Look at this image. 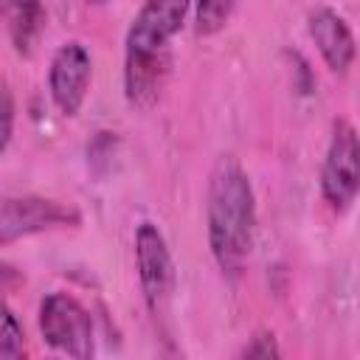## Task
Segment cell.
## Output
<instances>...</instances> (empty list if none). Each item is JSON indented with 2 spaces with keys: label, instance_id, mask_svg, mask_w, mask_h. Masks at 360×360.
<instances>
[{
  "label": "cell",
  "instance_id": "cell-2",
  "mask_svg": "<svg viewBox=\"0 0 360 360\" xmlns=\"http://www.w3.org/2000/svg\"><path fill=\"white\" fill-rule=\"evenodd\" d=\"M191 0H143L124 39V96L132 107L149 110L160 98L172 39L180 34Z\"/></svg>",
  "mask_w": 360,
  "mask_h": 360
},
{
  "label": "cell",
  "instance_id": "cell-11",
  "mask_svg": "<svg viewBox=\"0 0 360 360\" xmlns=\"http://www.w3.org/2000/svg\"><path fill=\"white\" fill-rule=\"evenodd\" d=\"M25 354V332L11 312V307H3V323H0V360H17Z\"/></svg>",
  "mask_w": 360,
  "mask_h": 360
},
{
  "label": "cell",
  "instance_id": "cell-10",
  "mask_svg": "<svg viewBox=\"0 0 360 360\" xmlns=\"http://www.w3.org/2000/svg\"><path fill=\"white\" fill-rule=\"evenodd\" d=\"M236 0H197L194 6V28L200 37H214L225 28V22L233 14Z\"/></svg>",
  "mask_w": 360,
  "mask_h": 360
},
{
  "label": "cell",
  "instance_id": "cell-8",
  "mask_svg": "<svg viewBox=\"0 0 360 360\" xmlns=\"http://www.w3.org/2000/svg\"><path fill=\"white\" fill-rule=\"evenodd\" d=\"M307 31H309V39L315 42L321 59L326 62V68L338 76L349 73V68L357 56V42H354L349 22L335 8L315 6L307 14Z\"/></svg>",
  "mask_w": 360,
  "mask_h": 360
},
{
  "label": "cell",
  "instance_id": "cell-13",
  "mask_svg": "<svg viewBox=\"0 0 360 360\" xmlns=\"http://www.w3.org/2000/svg\"><path fill=\"white\" fill-rule=\"evenodd\" d=\"M11 135H14V96H11V87L3 84V138H0V152L8 149Z\"/></svg>",
  "mask_w": 360,
  "mask_h": 360
},
{
  "label": "cell",
  "instance_id": "cell-9",
  "mask_svg": "<svg viewBox=\"0 0 360 360\" xmlns=\"http://www.w3.org/2000/svg\"><path fill=\"white\" fill-rule=\"evenodd\" d=\"M3 14L17 53H28L45 25L42 0H3Z\"/></svg>",
  "mask_w": 360,
  "mask_h": 360
},
{
  "label": "cell",
  "instance_id": "cell-1",
  "mask_svg": "<svg viewBox=\"0 0 360 360\" xmlns=\"http://www.w3.org/2000/svg\"><path fill=\"white\" fill-rule=\"evenodd\" d=\"M208 248L219 273L236 281L253 250L256 236V194L245 166L233 155H219L208 174L205 197Z\"/></svg>",
  "mask_w": 360,
  "mask_h": 360
},
{
  "label": "cell",
  "instance_id": "cell-14",
  "mask_svg": "<svg viewBox=\"0 0 360 360\" xmlns=\"http://www.w3.org/2000/svg\"><path fill=\"white\" fill-rule=\"evenodd\" d=\"M87 3H104V0H87Z\"/></svg>",
  "mask_w": 360,
  "mask_h": 360
},
{
  "label": "cell",
  "instance_id": "cell-6",
  "mask_svg": "<svg viewBox=\"0 0 360 360\" xmlns=\"http://www.w3.org/2000/svg\"><path fill=\"white\" fill-rule=\"evenodd\" d=\"M82 225V214L59 200L22 194V197H3L0 202V245L8 248L11 242L53 231V228H76Z\"/></svg>",
  "mask_w": 360,
  "mask_h": 360
},
{
  "label": "cell",
  "instance_id": "cell-5",
  "mask_svg": "<svg viewBox=\"0 0 360 360\" xmlns=\"http://www.w3.org/2000/svg\"><path fill=\"white\" fill-rule=\"evenodd\" d=\"M360 191V132L352 121L335 118L321 166V197L329 208L346 211Z\"/></svg>",
  "mask_w": 360,
  "mask_h": 360
},
{
  "label": "cell",
  "instance_id": "cell-3",
  "mask_svg": "<svg viewBox=\"0 0 360 360\" xmlns=\"http://www.w3.org/2000/svg\"><path fill=\"white\" fill-rule=\"evenodd\" d=\"M135 267H138V281H141V292L149 315L155 321H163L172 309L177 273H174L166 236L155 222H141L135 228Z\"/></svg>",
  "mask_w": 360,
  "mask_h": 360
},
{
  "label": "cell",
  "instance_id": "cell-12",
  "mask_svg": "<svg viewBox=\"0 0 360 360\" xmlns=\"http://www.w3.org/2000/svg\"><path fill=\"white\" fill-rule=\"evenodd\" d=\"M278 354H281V349H278V343L270 332L253 335L239 352V357H262V360H270V357H278Z\"/></svg>",
  "mask_w": 360,
  "mask_h": 360
},
{
  "label": "cell",
  "instance_id": "cell-4",
  "mask_svg": "<svg viewBox=\"0 0 360 360\" xmlns=\"http://www.w3.org/2000/svg\"><path fill=\"white\" fill-rule=\"evenodd\" d=\"M39 332L42 340L76 360H87L96 352L93 318L79 298L70 292H48L39 304Z\"/></svg>",
  "mask_w": 360,
  "mask_h": 360
},
{
  "label": "cell",
  "instance_id": "cell-7",
  "mask_svg": "<svg viewBox=\"0 0 360 360\" xmlns=\"http://www.w3.org/2000/svg\"><path fill=\"white\" fill-rule=\"evenodd\" d=\"M93 82V59L82 42H65L56 48L48 70V90L56 110L68 118L79 115Z\"/></svg>",
  "mask_w": 360,
  "mask_h": 360
}]
</instances>
